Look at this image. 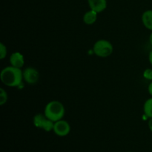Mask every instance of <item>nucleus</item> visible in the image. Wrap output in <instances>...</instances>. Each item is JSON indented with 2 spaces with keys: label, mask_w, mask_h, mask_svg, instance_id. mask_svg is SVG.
<instances>
[{
  "label": "nucleus",
  "mask_w": 152,
  "mask_h": 152,
  "mask_svg": "<svg viewBox=\"0 0 152 152\" xmlns=\"http://www.w3.org/2000/svg\"><path fill=\"white\" fill-rule=\"evenodd\" d=\"M1 81L9 87H19L22 83L23 71L21 68L8 66L3 68L0 74Z\"/></svg>",
  "instance_id": "1"
},
{
  "label": "nucleus",
  "mask_w": 152,
  "mask_h": 152,
  "mask_svg": "<svg viewBox=\"0 0 152 152\" xmlns=\"http://www.w3.org/2000/svg\"><path fill=\"white\" fill-rule=\"evenodd\" d=\"M65 109L62 102L53 100L48 102L45 108L44 114L53 123L62 120L65 115Z\"/></svg>",
  "instance_id": "2"
},
{
  "label": "nucleus",
  "mask_w": 152,
  "mask_h": 152,
  "mask_svg": "<svg viewBox=\"0 0 152 152\" xmlns=\"http://www.w3.org/2000/svg\"><path fill=\"white\" fill-rule=\"evenodd\" d=\"M114 48L109 41L105 39H99L95 42L93 47V51L99 57L105 58L109 56L113 53Z\"/></svg>",
  "instance_id": "3"
},
{
  "label": "nucleus",
  "mask_w": 152,
  "mask_h": 152,
  "mask_svg": "<svg viewBox=\"0 0 152 152\" xmlns=\"http://www.w3.org/2000/svg\"><path fill=\"white\" fill-rule=\"evenodd\" d=\"M33 123L35 127L43 129L48 132L53 130L54 126V123L53 121L49 120L45 114H36L34 117Z\"/></svg>",
  "instance_id": "4"
},
{
  "label": "nucleus",
  "mask_w": 152,
  "mask_h": 152,
  "mask_svg": "<svg viewBox=\"0 0 152 152\" xmlns=\"http://www.w3.org/2000/svg\"><path fill=\"white\" fill-rule=\"evenodd\" d=\"M53 130L57 136L65 137L70 133L71 126L67 121L60 120L59 121L55 122Z\"/></svg>",
  "instance_id": "5"
},
{
  "label": "nucleus",
  "mask_w": 152,
  "mask_h": 152,
  "mask_svg": "<svg viewBox=\"0 0 152 152\" xmlns=\"http://www.w3.org/2000/svg\"><path fill=\"white\" fill-rule=\"evenodd\" d=\"M23 79L28 84H36L39 79V74L36 68L28 67L24 70Z\"/></svg>",
  "instance_id": "6"
},
{
  "label": "nucleus",
  "mask_w": 152,
  "mask_h": 152,
  "mask_svg": "<svg viewBox=\"0 0 152 152\" xmlns=\"http://www.w3.org/2000/svg\"><path fill=\"white\" fill-rule=\"evenodd\" d=\"M9 61H10L11 66L18 68H22L25 64L24 56L19 52H14L12 53L10 55Z\"/></svg>",
  "instance_id": "7"
},
{
  "label": "nucleus",
  "mask_w": 152,
  "mask_h": 152,
  "mask_svg": "<svg viewBox=\"0 0 152 152\" xmlns=\"http://www.w3.org/2000/svg\"><path fill=\"white\" fill-rule=\"evenodd\" d=\"M88 2L91 10L97 13L102 12L107 7L106 0H88Z\"/></svg>",
  "instance_id": "8"
},
{
  "label": "nucleus",
  "mask_w": 152,
  "mask_h": 152,
  "mask_svg": "<svg viewBox=\"0 0 152 152\" xmlns=\"http://www.w3.org/2000/svg\"><path fill=\"white\" fill-rule=\"evenodd\" d=\"M142 22L147 29L152 31V10H146L142 13Z\"/></svg>",
  "instance_id": "9"
},
{
  "label": "nucleus",
  "mask_w": 152,
  "mask_h": 152,
  "mask_svg": "<svg viewBox=\"0 0 152 152\" xmlns=\"http://www.w3.org/2000/svg\"><path fill=\"white\" fill-rule=\"evenodd\" d=\"M96 19H97V13L92 10L86 12L83 16V21L86 25H93L94 23H95Z\"/></svg>",
  "instance_id": "10"
},
{
  "label": "nucleus",
  "mask_w": 152,
  "mask_h": 152,
  "mask_svg": "<svg viewBox=\"0 0 152 152\" xmlns=\"http://www.w3.org/2000/svg\"><path fill=\"white\" fill-rule=\"evenodd\" d=\"M144 113L145 116L149 118H152V98L148 99L144 103Z\"/></svg>",
  "instance_id": "11"
},
{
  "label": "nucleus",
  "mask_w": 152,
  "mask_h": 152,
  "mask_svg": "<svg viewBox=\"0 0 152 152\" xmlns=\"http://www.w3.org/2000/svg\"><path fill=\"white\" fill-rule=\"evenodd\" d=\"M7 101V94L4 88H0V105H3Z\"/></svg>",
  "instance_id": "12"
},
{
  "label": "nucleus",
  "mask_w": 152,
  "mask_h": 152,
  "mask_svg": "<svg viewBox=\"0 0 152 152\" xmlns=\"http://www.w3.org/2000/svg\"><path fill=\"white\" fill-rule=\"evenodd\" d=\"M6 55H7V48L3 43H0V59H4Z\"/></svg>",
  "instance_id": "13"
},
{
  "label": "nucleus",
  "mask_w": 152,
  "mask_h": 152,
  "mask_svg": "<svg viewBox=\"0 0 152 152\" xmlns=\"http://www.w3.org/2000/svg\"><path fill=\"white\" fill-rule=\"evenodd\" d=\"M143 77L144 78H145L148 80H152V69L148 68V69L145 70V71L143 72Z\"/></svg>",
  "instance_id": "14"
},
{
  "label": "nucleus",
  "mask_w": 152,
  "mask_h": 152,
  "mask_svg": "<svg viewBox=\"0 0 152 152\" xmlns=\"http://www.w3.org/2000/svg\"><path fill=\"white\" fill-rule=\"evenodd\" d=\"M148 93L150 94V95H151V96H152V82H151V83H150L149 86H148Z\"/></svg>",
  "instance_id": "15"
},
{
  "label": "nucleus",
  "mask_w": 152,
  "mask_h": 152,
  "mask_svg": "<svg viewBox=\"0 0 152 152\" xmlns=\"http://www.w3.org/2000/svg\"><path fill=\"white\" fill-rule=\"evenodd\" d=\"M148 128L152 132V118H150L149 121H148Z\"/></svg>",
  "instance_id": "16"
},
{
  "label": "nucleus",
  "mask_w": 152,
  "mask_h": 152,
  "mask_svg": "<svg viewBox=\"0 0 152 152\" xmlns=\"http://www.w3.org/2000/svg\"><path fill=\"white\" fill-rule=\"evenodd\" d=\"M148 59H149L150 63H151L152 65V50H151V52L149 53V55H148Z\"/></svg>",
  "instance_id": "17"
},
{
  "label": "nucleus",
  "mask_w": 152,
  "mask_h": 152,
  "mask_svg": "<svg viewBox=\"0 0 152 152\" xmlns=\"http://www.w3.org/2000/svg\"><path fill=\"white\" fill-rule=\"evenodd\" d=\"M149 41H150V43H151V45H152V33H151V35H150V37H149Z\"/></svg>",
  "instance_id": "18"
}]
</instances>
